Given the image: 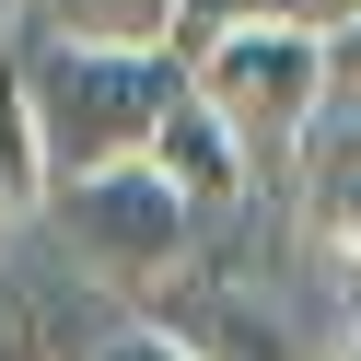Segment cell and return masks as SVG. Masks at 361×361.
<instances>
[{
	"label": "cell",
	"instance_id": "1",
	"mask_svg": "<svg viewBox=\"0 0 361 361\" xmlns=\"http://www.w3.org/2000/svg\"><path fill=\"white\" fill-rule=\"evenodd\" d=\"M12 82H24V117H35L47 175L82 187V175L140 164L152 128L187 105V47H82V35H47Z\"/></svg>",
	"mask_w": 361,
	"mask_h": 361
},
{
	"label": "cell",
	"instance_id": "4",
	"mask_svg": "<svg viewBox=\"0 0 361 361\" xmlns=\"http://www.w3.org/2000/svg\"><path fill=\"white\" fill-rule=\"evenodd\" d=\"M140 164H152V175H164V187H175V198H187V210H198V221H210V210H233V198H245V187H257V175H245V152H233V140H221V117H210V105H198V94H187V105H175V117H164V128H152V152H140Z\"/></svg>",
	"mask_w": 361,
	"mask_h": 361
},
{
	"label": "cell",
	"instance_id": "12",
	"mask_svg": "<svg viewBox=\"0 0 361 361\" xmlns=\"http://www.w3.org/2000/svg\"><path fill=\"white\" fill-rule=\"evenodd\" d=\"M303 24H314V35H338V24H361V0H303Z\"/></svg>",
	"mask_w": 361,
	"mask_h": 361
},
{
	"label": "cell",
	"instance_id": "14",
	"mask_svg": "<svg viewBox=\"0 0 361 361\" xmlns=\"http://www.w3.org/2000/svg\"><path fill=\"white\" fill-rule=\"evenodd\" d=\"M12 12H24V0H0V35H12Z\"/></svg>",
	"mask_w": 361,
	"mask_h": 361
},
{
	"label": "cell",
	"instance_id": "11",
	"mask_svg": "<svg viewBox=\"0 0 361 361\" xmlns=\"http://www.w3.org/2000/svg\"><path fill=\"white\" fill-rule=\"evenodd\" d=\"M94 361H198V350H187V338H164V326H117Z\"/></svg>",
	"mask_w": 361,
	"mask_h": 361
},
{
	"label": "cell",
	"instance_id": "13",
	"mask_svg": "<svg viewBox=\"0 0 361 361\" xmlns=\"http://www.w3.org/2000/svg\"><path fill=\"white\" fill-rule=\"evenodd\" d=\"M338 361H361V314H350V338H338Z\"/></svg>",
	"mask_w": 361,
	"mask_h": 361
},
{
	"label": "cell",
	"instance_id": "9",
	"mask_svg": "<svg viewBox=\"0 0 361 361\" xmlns=\"http://www.w3.org/2000/svg\"><path fill=\"white\" fill-rule=\"evenodd\" d=\"M233 24H303V0H175V47H210Z\"/></svg>",
	"mask_w": 361,
	"mask_h": 361
},
{
	"label": "cell",
	"instance_id": "8",
	"mask_svg": "<svg viewBox=\"0 0 361 361\" xmlns=\"http://www.w3.org/2000/svg\"><path fill=\"white\" fill-rule=\"evenodd\" d=\"M314 233H326V257H338V268H361V140L338 152L326 175H314Z\"/></svg>",
	"mask_w": 361,
	"mask_h": 361
},
{
	"label": "cell",
	"instance_id": "6",
	"mask_svg": "<svg viewBox=\"0 0 361 361\" xmlns=\"http://www.w3.org/2000/svg\"><path fill=\"white\" fill-rule=\"evenodd\" d=\"M47 198H59V175H47V152H35L24 82H0V233H12V221H35Z\"/></svg>",
	"mask_w": 361,
	"mask_h": 361
},
{
	"label": "cell",
	"instance_id": "3",
	"mask_svg": "<svg viewBox=\"0 0 361 361\" xmlns=\"http://www.w3.org/2000/svg\"><path fill=\"white\" fill-rule=\"evenodd\" d=\"M59 221H71V245L105 268V280H140V291H175L187 257H198V210H187L152 164H117V175L59 187Z\"/></svg>",
	"mask_w": 361,
	"mask_h": 361
},
{
	"label": "cell",
	"instance_id": "15",
	"mask_svg": "<svg viewBox=\"0 0 361 361\" xmlns=\"http://www.w3.org/2000/svg\"><path fill=\"white\" fill-rule=\"evenodd\" d=\"M0 361H12V350H0Z\"/></svg>",
	"mask_w": 361,
	"mask_h": 361
},
{
	"label": "cell",
	"instance_id": "2",
	"mask_svg": "<svg viewBox=\"0 0 361 361\" xmlns=\"http://www.w3.org/2000/svg\"><path fill=\"white\" fill-rule=\"evenodd\" d=\"M187 94L221 117V140L245 152V175L280 187L303 164V140L326 128V35L314 24H233L210 47H187Z\"/></svg>",
	"mask_w": 361,
	"mask_h": 361
},
{
	"label": "cell",
	"instance_id": "5",
	"mask_svg": "<svg viewBox=\"0 0 361 361\" xmlns=\"http://www.w3.org/2000/svg\"><path fill=\"white\" fill-rule=\"evenodd\" d=\"M152 326L187 338L198 361H280V326H257L233 291H164V314H152Z\"/></svg>",
	"mask_w": 361,
	"mask_h": 361
},
{
	"label": "cell",
	"instance_id": "7",
	"mask_svg": "<svg viewBox=\"0 0 361 361\" xmlns=\"http://www.w3.org/2000/svg\"><path fill=\"white\" fill-rule=\"evenodd\" d=\"M47 35H82V47H175V0H47Z\"/></svg>",
	"mask_w": 361,
	"mask_h": 361
},
{
	"label": "cell",
	"instance_id": "10",
	"mask_svg": "<svg viewBox=\"0 0 361 361\" xmlns=\"http://www.w3.org/2000/svg\"><path fill=\"white\" fill-rule=\"evenodd\" d=\"M326 105H350V117H361V24L326 35Z\"/></svg>",
	"mask_w": 361,
	"mask_h": 361
}]
</instances>
